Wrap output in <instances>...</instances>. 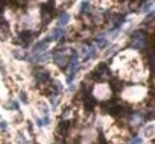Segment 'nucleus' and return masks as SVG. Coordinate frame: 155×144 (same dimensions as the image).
<instances>
[{
    "mask_svg": "<svg viewBox=\"0 0 155 144\" xmlns=\"http://www.w3.org/2000/svg\"><path fill=\"white\" fill-rule=\"evenodd\" d=\"M50 42V38H45V39H43L42 42H39V43H37L36 45H35V51H43L44 49H45V46L48 45V43Z\"/></svg>",
    "mask_w": 155,
    "mask_h": 144,
    "instance_id": "nucleus-1",
    "label": "nucleus"
},
{
    "mask_svg": "<svg viewBox=\"0 0 155 144\" xmlns=\"http://www.w3.org/2000/svg\"><path fill=\"white\" fill-rule=\"evenodd\" d=\"M69 14L68 13H66V12H63L61 15H60V18H59V22H58V24H59V26H63V25H66V24L69 22Z\"/></svg>",
    "mask_w": 155,
    "mask_h": 144,
    "instance_id": "nucleus-2",
    "label": "nucleus"
},
{
    "mask_svg": "<svg viewBox=\"0 0 155 144\" xmlns=\"http://www.w3.org/2000/svg\"><path fill=\"white\" fill-rule=\"evenodd\" d=\"M64 35V30L63 29H55L53 31V35H51V38L54 41H59V39Z\"/></svg>",
    "mask_w": 155,
    "mask_h": 144,
    "instance_id": "nucleus-3",
    "label": "nucleus"
},
{
    "mask_svg": "<svg viewBox=\"0 0 155 144\" xmlns=\"http://www.w3.org/2000/svg\"><path fill=\"white\" fill-rule=\"evenodd\" d=\"M95 54H97L95 46H94V45H91V46L88 48V54H87V56H86V60L91 59V57H94V56H95Z\"/></svg>",
    "mask_w": 155,
    "mask_h": 144,
    "instance_id": "nucleus-4",
    "label": "nucleus"
},
{
    "mask_svg": "<svg viewBox=\"0 0 155 144\" xmlns=\"http://www.w3.org/2000/svg\"><path fill=\"white\" fill-rule=\"evenodd\" d=\"M95 42H97V44H98V46H99V48H104L105 45L108 44V41L105 38H97Z\"/></svg>",
    "mask_w": 155,
    "mask_h": 144,
    "instance_id": "nucleus-5",
    "label": "nucleus"
},
{
    "mask_svg": "<svg viewBox=\"0 0 155 144\" xmlns=\"http://www.w3.org/2000/svg\"><path fill=\"white\" fill-rule=\"evenodd\" d=\"M89 7H91V6H89V4L87 1H84L83 4H81V12H83V13H87V11L89 10Z\"/></svg>",
    "mask_w": 155,
    "mask_h": 144,
    "instance_id": "nucleus-6",
    "label": "nucleus"
},
{
    "mask_svg": "<svg viewBox=\"0 0 155 144\" xmlns=\"http://www.w3.org/2000/svg\"><path fill=\"white\" fill-rule=\"evenodd\" d=\"M141 143H142V139H141L140 137H135L129 144H141Z\"/></svg>",
    "mask_w": 155,
    "mask_h": 144,
    "instance_id": "nucleus-7",
    "label": "nucleus"
},
{
    "mask_svg": "<svg viewBox=\"0 0 155 144\" xmlns=\"http://www.w3.org/2000/svg\"><path fill=\"white\" fill-rule=\"evenodd\" d=\"M152 6H153V3H152V1L149 3V1H148V3H147V4L144 5V7H143V11H144V12H148V10L150 9Z\"/></svg>",
    "mask_w": 155,
    "mask_h": 144,
    "instance_id": "nucleus-8",
    "label": "nucleus"
},
{
    "mask_svg": "<svg viewBox=\"0 0 155 144\" xmlns=\"http://www.w3.org/2000/svg\"><path fill=\"white\" fill-rule=\"evenodd\" d=\"M43 122H44V124H49V118H48V116H45V117L43 118Z\"/></svg>",
    "mask_w": 155,
    "mask_h": 144,
    "instance_id": "nucleus-9",
    "label": "nucleus"
},
{
    "mask_svg": "<svg viewBox=\"0 0 155 144\" xmlns=\"http://www.w3.org/2000/svg\"><path fill=\"white\" fill-rule=\"evenodd\" d=\"M6 127H7V124H6L5 122H3V123H1V129H3V130H5Z\"/></svg>",
    "mask_w": 155,
    "mask_h": 144,
    "instance_id": "nucleus-10",
    "label": "nucleus"
},
{
    "mask_svg": "<svg viewBox=\"0 0 155 144\" xmlns=\"http://www.w3.org/2000/svg\"><path fill=\"white\" fill-rule=\"evenodd\" d=\"M20 97H22V100H23V101H26V95H24V94L22 93Z\"/></svg>",
    "mask_w": 155,
    "mask_h": 144,
    "instance_id": "nucleus-11",
    "label": "nucleus"
}]
</instances>
